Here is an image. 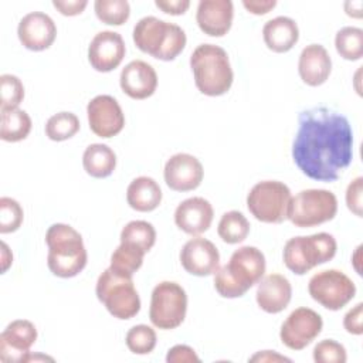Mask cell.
I'll use <instances>...</instances> for the list:
<instances>
[{
	"instance_id": "cell-17",
	"label": "cell",
	"mask_w": 363,
	"mask_h": 363,
	"mask_svg": "<svg viewBox=\"0 0 363 363\" xmlns=\"http://www.w3.org/2000/svg\"><path fill=\"white\" fill-rule=\"evenodd\" d=\"M180 264L191 275L208 277L218 269L220 254L210 240L196 237L183 245L180 251Z\"/></svg>"
},
{
	"instance_id": "cell-18",
	"label": "cell",
	"mask_w": 363,
	"mask_h": 363,
	"mask_svg": "<svg viewBox=\"0 0 363 363\" xmlns=\"http://www.w3.org/2000/svg\"><path fill=\"white\" fill-rule=\"evenodd\" d=\"M17 35L27 50L43 51L50 48L55 41L57 27L48 14L43 11H31L20 20Z\"/></svg>"
},
{
	"instance_id": "cell-25",
	"label": "cell",
	"mask_w": 363,
	"mask_h": 363,
	"mask_svg": "<svg viewBox=\"0 0 363 363\" xmlns=\"http://www.w3.org/2000/svg\"><path fill=\"white\" fill-rule=\"evenodd\" d=\"M126 201L129 207L136 211H153L162 201L160 186L152 177L139 176L129 183L126 189Z\"/></svg>"
},
{
	"instance_id": "cell-19",
	"label": "cell",
	"mask_w": 363,
	"mask_h": 363,
	"mask_svg": "<svg viewBox=\"0 0 363 363\" xmlns=\"http://www.w3.org/2000/svg\"><path fill=\"white\" fill-rule=\"evenodd\" d=\"M234 6L231 0H201L197 6L199 28L210 37L225 35L233 24Z\"/></svg>"
},
{
	"instance_id": "cell-37",
	"label": "cell",
	"mask_w": 363,
	"mask_h": 363,
	"mask_svg": "<svg viewBox=\"0 0 363 363\" xmlns=\"http://www.w3.org/2000/svg\"><path fill=\"white\" fill-rule=\"evenodd\" d=\"M312 354L316 363H345L347 360L345 346L333 339H323L318 342Z\"/></svg>"
},
{
	"instance_id": "cell-12",
	"label": "cell",
	"mask_w": 363,
	"mask_h": 363,
	"mask_svg": "<svg viewBox=\"0 0 363 363\" xmlns=\"http://www.w3.org/2000/svg\"><path fill=\"white\" fill-rule=\"evenodd\" d=\"M322 316L311 308L292 311L281 326V342L291 350H302L322 332Z\"/></svg>"
},
{
	"instance_id": "cell-15",
	"label": "cell",
	"mask_w": 363,
	"mask_h": 363,
	"mask_svg": "<svg viewBox=\"0 0 363 363\" xmlns=\"http://www.w3.org/2000/svg\"><path fill=\"white\" fill-rule=\"evenodd\" d=\"M126 47L123 38L115 31H99L94 35L88 47V61L98 72H109L118 68L125 57Z\"/></svg>"
},
{
	"instance_id": "cell-16",
	"label": "cell",
	"mask_w": 363,
	"mask_h": 363,
	"mask_svg": "<svg viewBox=\"0 0 363 363\" xmlns=\"http://www.w3.org/2000/svg\"><path fill=\"white\" fill-rule=\"evenodd\" d=\"M204 176L203 164L189 153H176L167 159L163 177L169 189L174 191H190L200 186Z\"/></svg>"
},
{
	"instance_id": "cell-10",
	"label": "cell",
	"mask_w": 363,
	"mask_h": 363,
	"mask_svg": "<svg viewBox=\"0 0 363 363\" xmlns=\"http://www.w3.org/2000/svg\"><path fill=\"white\" fill-rule=\"evenodd\" d=\"M187 312V294L179 284L163 281L150 296L149 319L157 329L170 330L180 326Z\"/></svg>"
},
{
	"instance_id": "cell-36",
	"label": "cell",
	"mask_w": 363,
	"mask_h": 363,
	"mask_svg": "<svg viewBox=\"0 0 363 363\" xmlns=\"http://www.w3.org/2000/svg\"><path fill=\"white\" fill-rule=\"evenodd\" d=\"M23 208L20 203L11 197L0 199V233H14L23 223Z\"/></svg>"
},
{
	"instance_id": "cell-34",
	"label": "cell",
	"mask_w": 363,
	"mask_h": 363,
	"mask_svg": "<svg viewBox=\"0 0 363 363\" xmlns=\"http://www.w3.org/2000/svg\"><path fill=\"white\" fill-rule=\"evenodd\" d=\"M128 349L135 354H147L156 347L157 336L155 329L147 325L132 326L125 337Z\"/></svg>"
},
{
	"instance_id": "cell-3",
	"label": "cell",
	"mask_w": 363,
	"mask_h": 363,
	"mask_svg": "<svg viewBox=\"0 0 363 363\" xmlns=\"http://www.w3.org/2000/svg\"><path fill=\"white\" fill-rule=\"evenodd\" d=\"M45 244L47 265L55 277L72 278L85 268L88 254L82 235L74 227L62 223L52 224L45 233Z\"/></svg>"
},
{
	"instance_id": "cell-13",
	"label": "cell",
	"mask_w": 363,
	"mask_h": 363,
	"mask_svg": "<svg viewBox=\"0 0 363 363\" xmlns=\"http://www.w3.org/2000/svg\"><path fill=\"white\" fill-rule=\"evenodd\" d=\"M37 340V329L27 319L10 322L0 335V360L3 363L28 362L30 347Z\"/></svg>"
},
{
	"instance_id": "cell-33",
	"label": "cell",
	"mask_w": 363,
	"mask_h": 363,
	"mask_svg": "<svg viewBox=\"0 0 363 363\" xmlns=\"http://www.w3.org/2000/svg\"><path fill=\"white\" fill-rule=\"evenodd\" d=\"M94 10L98 20L109 26H122L130 16V6L126 0H96Z\"/></svg>"
},
{
	"instance_id": "cell-29",
	"label": "cell",
	"mask_w": 363,
	"mask_h": 363,
	"mask_svg": "<svg viewBox=\"0 0 363 363\" xmlns=\"http://www.w3.org/2000/svg\"><path fill=\"white\" fill-rule=\"evenodd\" d=\"M217 233L218 237L227 244L242 242L250 234V221L237 210L227 211L220 218Z\"/></svg>"
},
{
	"instance_id": "cell-27",
	"label": "cell",
	"mask_w": 363,
	"mask_h": 363,
	"mask_svg": "<svg viewBox=\"0 0 363 363\" xmlns=\"http://www.w3.org/2000/svg\"><path fill=\"white\" fill-rule=\"evenodd\" d=\"M31 130V118L23 109H10L1 112L0 139L4 142L24 140Z\"/></svg>"
},
{
	"instance_id": "cell-26",
	"label": "cell",
	"mask_w": 363,
	"mask_h": 363,
	"mask_svg": "<svg viewBox=\"0 0 363 363\" xmlns=\"http://www.w3.org/2000/svg\"><path fill=\"white\" fill-rule=\"evenodd\" d=\"M82 166L91 177L105 179L116 167V155L108 145L92 143L82 155Z\"/></svg>"
},
{
	"instance_id": "cell-24",
	"label": "cell",
	"mask_w": 363,
	"mask_h": 363,
	"mask_svg": "<svg viewBox=\"0 0 363 363\" xmlns=\"http://www.w3.org/2000/svg\"><path fill=\"white\" fill-rule=\"evenodd\" d=\"M262 38L271 51L288 52L299 40V28L292 18L278 16L264 24Z\"/></svg>"
},
{
	"instance_id": "cell-7",
	"label": "cell",
	"mask_w": 363,
	"mask_h": 363,
	"mask_svg": "<svg viewBox=\"0 0 363 363\" xmlns=\"http://www.w3.org/2000/svg\"><path fill=\"white\" fill-rule=\"evenodd\" d=\"M95 292L98 301L113 318L132 319L140 311V298L132 278L121 277L109 268L98 277Z\"/></svg>"
},
{
	"instance_id": "cell-40",
	"label": "cell",
	"mask_w": 363,
	"mask_h": 363,
	"mask_svg": "<svg viewBox=\"0 0 363 363\" xmlns=\"http://www.w3.org/2000/svg\"><path fill=\"white\" fill-rule=\"evenodd\" d=\"M362 315H363V303L359 302L354 308H352L343 318V326L347 333L352 335H362L363 326H362Z\"/></svg>"
},
{
	"instance_id": "cell-9",
	"label": "cell",
	"mask_w": 363,
	"mask_h": 363,
	"mask_svg": "<svg viewBox=\"0 0 363 363\" xmlns=\"http://www.w3.org/2000/svg\"><path fill=\"white\" fill-rule=\"evenodd\" d=\"M289 187L278 180H264L252 186L247 196L250 213L261 223L281 224L288 217Z\"/></svg>"
},
{
	"instance_id": "cell-30",
	"label": "cell",
	"mask_w": 363,
	"mask_h": 363,
	"mask_svg": "<svg viewBox=\"0 0 363 363\" xmlns=\"http://www.w3.org/2000/svg\"><path fill=\"white\" fill-rule=\"evenodd\" d=\"M121 242L130 244L146 254L156 242V230L150 223L143 220L129 221L121 231Z\"/></svg>"
},
{
	"instance_id": "cell-32",
	"label": "cell",
	"mask_w": 363,
	"mask_h": 363,
	"mask_svg": "<svg viewBox=\"0 0 363 363\" xmlns=\"http://www.w3.org/2000/svg\"><path fill=\"white\" fill-rule=\"evenodd\" d=\"M79 130V119L72 112H58L48 118L45 135L50 140L62 142L71 139Z\"/></svg>"
},
{
	"instance_id": "cell-45",
	"label": "cell",
	"mask_w": 363,
	"mask_h": 363,
	"mask_svg": "<svg viewBox=\"0 0 363 363\" xmlns=\"http://www.w3.org/2000/svg\"><path fill=\"white\" fill-rule=\"evenodd\" d=\"M11 262H13V254L10 252L7 244H6V242H1V264H3L1 271L6 272L7 268L11 265Z\"/></svg>"
},
{
	"instance_id": "cell-8",
	"label": "cell",
	"mask_w": 363,
	"mask_h": 363,
	"mask_svg": "<svg viewBox=\"0 0 363 363\" xmlns=\"http://www.w3.org/2000/svg\"><path fill=\"white\" fill-rule=\"evenodd\" d=\"M336 213L337 199L332 191L308 189L291 197L286 218L295 227L308 228L333 220Z\"/></svg>"
},
{
	"instance_id": "cell-31",
	"label": "cell",
	"mask_w": 363,
	"mask_h": 363,
	"mask_svg": "<svg viewBox=\"0 0 363 363\" xmlns=\"http://www.w3.org/2000/svg\"><path fill=\"white\" fill-rule=\"evenodd\" d=\"M335 47L337 54L347 61H357L363 55V30L343 27L336 33Z\"/></svg>"
},
{
	"instance_id": "cell-20",
	"label": "cell",
	"mask_w": 363,
	"mask_h": 363,
	"mask_svg": "<svg viewBox=\"0 0 363 363\" xmlns=\"http://www.w3.org/2000/svg\"><path fill=\"white\" fill-rule=\"evenodd\" d=\"M213 206L203 197L186 199L174 211V223L177 228L190 235H200L207 231L213 223Z\"/></svg>"
},
{
	"instance_id": "cell-42",
	"label": "cell",
	"mask_w": 363,
	"mask_h": 363,
	"mask_svg": "<svg viewBox=\"0 0 363 363\" xmlns=\"http://www.w3.org/2000/svg\"><path fill=\"white\" fill-rule=\"evenodd\" d=\"M155 4L163 13L172 14V16L184 14L187 11V9L190 7L189 0H156Z\"/></svg>"
},
{
	"instance_id": "cell-5",
	"label": "cell",
	"mask_w": 363,
	"mask_h": 363,
	"mask_svg": "<svg viewBox=\"0 0 363 363\" xmlns=\"http://www.w3.org/2000/svg\"><path fill=\"white\" fill-rule=\"evenodd\" d=\"M186 33L182 27L155 16L140 18L133 27L136 47L162 61H173L186 47Z\"/></svg>"
},
{
	"instance_id": "cell-6",
	"label": "cell",
	"mask_w": 363,
	"mask_h": 363,
	"mask_svg": "<svg viewBox=\"0 0 363 363\" xmlns=\"http://www.w3.org/2000/svg\"><path fill=\"white\" fill-rule=\"evenodd\" d=\"M337 244L332 234L316 233L298 235L286 241L282 252L285 267L296 275H305L336 255Z\"/></svg>"
},
{
	"instance_id": "cell-44",
	"label": "cell",
	"mask_w": 363,
	"mask_h": 363,
	"mask_svg": "<svg viewBox=\"0 0 363 363\" xmlns=\"http://www.w3.org/2000/svg\"><path fill=\"white\" fill-rule=\"evenodd\" d=\"M251 362H291V359L281 356L278 353H275L274 350H262L255 353L252 357H250Z\"/></svg>"
},
{
	"instance_id": "cell-2",
	"label": "cell",
	"mask_w": 363,
	"mask_h": 363,
	"mask_svg": "<svg viewBox=\"0 0 363 363\" xmlns=\"http://www.w3.org/2000/svg\"><path fill=\"white\" fill-rule=\"evenodd\" d=\"M267 262L261 250L245 245L235 250L230 262L214 272V288L223 298H240L265 274Z\"/></svg>"
},
{
	"instance_id": "cell-35",
	"label": "cell",
	"mask_w": 363,
	"mask_h": 363,
	"mask_svg": "<svg viewBox=\"0 0 363 363\" xmlns=\"http://www.w3.org/2000/svg\"><path fill=\"white\" fill-rule=\"evenodd\" d=\"M24 99V86L18 77L3 74L0 77V112L17 109Z\"/></svg>"
},
{
	"instance_id": "cell-28",
	"label": "cell",
	"mask_w": 363,
	"mask_h": 363,
	"mask_svg": "<svg viewBox=\"0 0 363 363\" xmlns=\"http://www.w3.org/2000/svg\"><path fill=\"white\" fill-rule=\"evenodd\" d=\"M145 252L130 244L121 242L119 247L111 255V265L109 269L115 274L132 278L133 274L142 267Z\"/></svg>"
},
{
	"instance_id": "cell-39",
	"label": "cell",
	"mask_w": 363,
	"mask_h": 363,
	"mask_svg": "<svg viewBox=\"0 0 363 363\" xmlns=\"http://www.w3.org/2000/svg\"><path fill=\"white\" fill-rule=\"evenodd\" d=\"M167 363H199L200 359L196 352L187 345H176L169 349L166 354Z\"/></svg>"
},
{
	"instance_id": "cell-23",
	"label": "cell",
	"mask_w": 363,
	"mask_h": 363,
	"mask_svg": "<svg viewBox=\"0 0 363 363\" xmlns=\"http://www.w3.org/2000/svg\"><path fill=\"white\" fill-rule=\"evenodd\" d=\"M332 71V60L326 48L320 44L306 45L299 55L298 72L301 79L309 86L325 84Z\"/></svg>"
},
{
	"instance_id": "cell-11",
	"label": "cell",
	"mask_w": 363,
	"mask_h": 363,
	"mask_svg": "<svg viewBox=\"0 0 363 363\" xmlns=\"http://www.w3.org/2000/svg\"><path fill=\"white\" fill-rule=\"evenodd\" d=\"M313 301L329 311H339L356 295L354 282L342 271L325 269L315 274L308 284Z\"/></svg>"
},
{
	"instance_id": "cell-4",
	"label": "cell",
	"mask_w": 363,
	"mask_h": 363,
	"mask_svg": "<svg viewBox=\"0 0 363 363\" xmlns=\"http://www.w3.org/2000/svg\"><path fill=\"white\" fill-rule=\"evenodd\" d=\"M190 68L197 89L207 96L230 91L234 79L228 54L216 44H200L190 55Z\"/></svg>"
},
{
	"instance_id": "cell-14",
	"label": "cell",
	"mask_w": 363,
	"mask_h": 363,
	"mask_svg": "<svg viewBox=\"0 0 363 363\" xmlns=\"http://www.w3.org/2000/svg\"><path fill=\"white\" fill-rule=\"evenodd\" d=\"M89 129L99 138H112L122 132L125 115L118 101L111 95H98L86 105Z\"/></svg>"
},
{
	"instance_id": "cell-41",
	"label": "cell",
	"mask_w": 363,
	"mask_h": 363,
	"mask_svg": "<svg viewBox=\"0 0 363 363\" xmlns=\"http://www.w3.org/2000/svg\"><path fill=\"white\" fill-rule=\"evenodd\" d=\"M52 6L62 14V16H68V17H72V16H78L81 14L85 7L88 6V1L86 0H54L52 1Z\"/></svg>"
},
{
	"instance_id": "cell-38",
	"label": "cell",
	"mask_w": 363,
	"mask_h": 363,
	"mask_svg": "<svg viewBox=\"0 0 363 363\" xmlns=\"http://www.w3.org/2000/svg\"><path fill=\"white\" fill-rule=\"evenodd\" d=\"M362 191H363L362 177H356L354 180H352L346 190L347 208L357 217H362Z\"/></svg>"
},
{
	"instance_id": "cell-1",
	"label": "cell",
	"mask_w": 363,
	"mask_h": 363,
	"mask_svg": "<svg viewBox=\"0 0 363 363\" xmlns=\"http://www.w3.org/2000/svg\"><path fill=\"white\" fill-rule=\"evenodd\" d=\"M292 159L312 180H337L353 159V130L347 118L326 106L301 112Z\"/></svg>"
},
{
	"instance_id": "cell-43",
	"label": "cell",
	"mask_w": 363,
	"mask_h": 363,
	"mask_svg": "<svg viewBox=\"0 0 363 363\" xmlns=\"http://www.w3.org/2000/svg\"><path fill=\"white\" fill-rule=\"evenodd\" d=\"M242 6L248 13L255 16H262L269 13L277 6V1L275 0H244Z\"/></svg>"
},
{
	"instance_id": "cell-21",
	"label": "cell",
	"mask_w": 363,
	"mask_h": 363,
	"mask_svg": "<svg viewBox=\"0 0 363 363\" xmlns=\"http://www.w3.org/2000/svg\"><path fill=\"white\" fill-rule=\"evenodd\" d=\"M119 84L129 98L146 99L152 96L157 88V74L146 61L135 60L122 69Z\"/></svg>"
},
{
	"instance_id": "cell-22",
	"label": "cell",
	"mask_w": 363,
	"mask_h": 363,
	"mask_svg": "<svg viewBox=\"0 0 363 363\" xmlns=\"http://www.w3.org/2000/svg\"><path fill=\"white\" fill-rule=\"evenodd\" d=\"M292 286L286 277L269 274L258 282L255 299L258 306L267 313H279L291 302Z\"/></svg>"
}]
</instances>
